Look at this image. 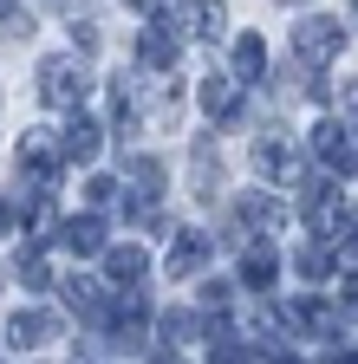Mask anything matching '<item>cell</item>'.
<instances>
[{
  "label": "cell",
  "mask_w": 358,
  "mask_h": 364,
  "mask_svg": "<svg viewBox=\"0 0 358 364\" xmlns=\"http://www.w3.org/2000/svg\"><path fill=\"white\" fill-rule=\"evenodd\" d=\"M202 260H209V235L183 228V235H176V247H169V280H189V273H202Z\"/></svg>",
  "instance_id": "cell-12"
},
{
  "label": "cell",
  "mask_w": 358,
  "mask_h": 364,
  "mask_svg": "<svg viewBox=\"0 0 358 364\" xmlns=\"http://www.w3.org/2000/svg\"><path fill=\"white\" fill-rule=\"evenodd\" d=\"M312 156H320L326 169H358V136H352V124L326 117L320 130H312Z\"/></svg>",
  "instance_id": "cell-4"
},
{
  "label": "cell",
  "mask_w": 358,
  "mask_h": 364,
  "mask_svg": "<svg viewBox=\"0 0 358 364\" xmlns=\"http://www.w3.org/2000/svg\"><path fill=\"white\" fill-rule=\"evenodd\" d=\"M157 364H176V351H157Z\"/></svg>",
  "instance_id": "cell-30"
},
{
  "label": "cell",
  "mask_w": 358,
  "mask_h": 364,
  "mask_svg": "<svg viewBox=\"0 0 358 364\" xmlns=\"http://www.w3.org/2000/svg\"><path fill=\"white\" fill-rule=\"evenodd\" d=\"M293 53H300V65H332V59L345 53V26L326 20V14L300 20V26H293Z\"/></svg>",
  "instance_id": "cell-2"
},
{
  "label": "cell",
  "mask_w": 358,
  "mask_h": 364,
  "mask_svg": "<svg viewBox=\"0 0 358 364\" xmlns=\"http://www.w3.org/2000/svg\"><path fill=\"white\" fill-rule=\"evenodd\" d=\"M176 53H183V33H176L169 20H150V26L137 33V65H144V72H169Z\"/></svg>",
  "instance_id": "cell-5"
},
{
  "label": "cell",
  "mask_w": 358,
  "mask_h": 364,
  "mask_svg": "<svg viewBox=\"0 0 358 364\" xmlns=\"http://www.w3.org/2000/svg\"><path fill=\"white\" fill-rule=\"evenodd\" d=\"M14 156H20V176L33 182V189H53V176H59V163H65V156H59V136H53V130H26Z\"/></svg>",
  "instance_id": "cell-3"
},
{
  "label": "cell",
  "mask_w": 358,
  "mask_h": 364,
  "mask_svg": "<svg viewBox=\"0 0 358 364\" xmlns=\"http://www.w3.org/2000/svg\"><path fill=\"white\" fill-rule=\"evenodd\" d=\"M293 7H306V0H293Z\"/></svg>",
  "instance_id": "cell-32"
},
{
  "label": "cell",
  "mask_w": 358,
  "mask_h": 364,
  "mask_svg": "<svg viewBox=\"0 0 358 364\" xmlns=\"http://www.w3.org/2000/svg\"><path fill=\"white\" fill-rule=\"evenodd\" d=\"M332 241L358 260V208H339V221H332Z\"/></svg>",
  "instance_id": "cell-21"
},
{
  "label": "cell",
  "mask_w": 358,
  "mask_h": 364,
  "mask_svg": "<svg viewBox=\"0 0 358 364\" xmlns=\"http://www.w3.org/2000/svg\"><path fill=\"white\" fill-rule=\"evenodd\" d=\"M254 169L267 182H293L300 176V150L287 144V136H260V144H254Z\"/></svg>",
  "instance_id": "cell-6"
},
{
  "label": "cell",
  "mask_w": 358,
  "mask_h": 364,
  "mask_svg": "<svg viewBox=\"0 0 358 364\" xmlns=\"http://www.w3.org/2000/svg\"><path fill=\"white\" fill-rule=\"evenodd\" d=\"M59 241H65L72 254H105V228H98V215H78V221L59 228Z\"/></svg>",
  "instance_id": "cell-15"
},
{
  "label": "cell",
  "mask_w": 358,
  "mask_h": 364,
  "mask_svg": "<svg viewBox=\"0 0 358 364\" xmlns=\"http://www.w3.org/2000/svg\"><path fill=\"white\" fill-rule=\"evenodd\" d=\"M72 46L78 53H98V26H72Z\"/></svg>",
  "instance_id": "cell-24"
},
{
  "label": "cell",
  "mask_w": 358,
  "mask_h": 364,
  "mask_svg": "<svg viewBox=\"0 0 358 364\" xmlns=\"http://www.w3.org/2000/svg\"><path fill=\"white\" fill-rule=\"evenodd\" d=\"M124 169H130V182H137V202H157L163 196V163L157 156H130Z\"/></svg>",
  "instance_id": "cell-18"
},
{
  "label": "cell",
  "mask_w": 358,
  "mask_h": 364,
  "mask_svg": "<svg viewBox=\"0 0 358 364\" xmlns=\"http://www.w3.org/2000/svg\"><path fill=\"white\" fill-rule=\"evenodd\" d=\"M39 98H46L53 111H85V98H92V72H85V59L78 53L39 59Z\"/></svg>",
  "instance_id": "cell-1"
},
{
  "label": "cell",
  "mask_w": 358,
  "mask_h": 364,
  "mask_svg": "<svg viewBox=\"0 0 358 364\" xmlns=\"http://www.w3.org/2000/svg\"><path fill=\"white\" fill-rule=\"evenodd\" d=\"M260 72H267L260 33H235V85H260Z\"/></svg>",
  "instance_id": "cell-14"
},
{
  "label": "cell",
  "mask_w": 358,
  "mask_h": 364,
  "mask_svg": "<svg viewBox=\"0 0 358 364\" xmlns=\"http://www.w3.org/2000/svg\"><path fill=\"white\" fill-rule=\"evenodd\" d=\"M105 273H111L117 287H137L144 273H150V254H144L137 241H124V247H105Z\"/></svg>",
  "instance_id": "cell-13"
},
{
  "label": "cell",
  "mask_w": 358,
  "mask_h": 364,
  "mask_svg": "<svg viewBox=\"0 0 358 364\" xmlns=\"http://www.w3.org/2000/svg\"><path fill=\"white\" fill-rule=\"evenodd\" d=\"M124 7H137V14H157V0H124Z\"/></svg>",
  "instance_id": "cell-27"
},
{
  "label": "cell",
  "mask_w": 358,
  "mask_h": 364,
  "mask_svg": "<svg viewBox=\"0 0 358 364\" xmlns=\"http://www.w3.org/2000/svg\"><path fill=\"white\" fill-rule=\"evenodd\" d=\"M111 196H117L111 176H92V182H85V202H111Z\"/></svg>",
  "instance_id": "cell-23"
},
{
  "label": "cell",
  "mask_w": 358,
  "mask_h": 364,
  "mask_svg": "<svg viewBox=\"0 0 358 364\" xmlns=\"http://www.w3.org/2000/svg\"><path fill=\"white\" fill-rule=\"evenodd\" d=\"M293 318H300V326H312L320 338H332V332H339V306H326V299H312V293H306V299L293 306Z\"/></svg>",
  "instance_id": "cell-17"
},
{
  "label": "cell",
  "mask_w": 358,
  "mask_h": 364,
  "mask_svg": "<svg viewBox=\"0 0 358 364\" xmlns=\"http://www.w3.org/2000/svg\"><path fill=\"white\" fill-rule=\"evenodd\" d=\"M59 293H65V306H72L78 318H92V326H105V318H111V299H105L98 280H65Z\"/></svg>",
  "instance_id": "cell-11"
},
{
  "label": "cell",
  "mask_w": 358,
  "mask_h": 364,
  "mask_svg": "<svg viewBox=\"0 0 358 364\" xmlns=\"http://www.w3.org/2000/svg\"><path fill=\"white\" fill-rule=\"evenodd\" d=\"M98 144H105V130L85 117V111H72V124L59 130V156H65V163H92V156H98Z\"/></svg>",
  "instance_id": "cell-9"
},
{
  "label": "cell",
  "mask_w": 358,
  "mask_h": 364,
  "mask_svg": "<svg viewBox=\"0 0 358 364\" xmlns=\"http://www.w3.org/2000/svg\"><path fill=\"white\" fill-rule=\"evenodd\" d=\"M241 215H248V221H260V228H274V221H287V208H280L274 196H241Z\"/></svg>",
  "instance_id": "cell-20"
},
{
  "label": "cell",
  "mask_w": 358,
  "mask_h": 364,
  "mask_svg": "<svg viewBox=\"0 0 358 364\" xmlns=\"http://www.w3.org/2000/svg\"><path fill=\"white\" fill-rule=\"evenodd\" d=\"M293 267H300V280H326V273H332V247H320V241H306V247L293 254Z\"/></svg>",
  "instance_id": "cell-19"
},
{
  "label": "cell",
  "mask_w": 358,
  "mask_h": 364,
  "mask_svg": "<svg viewBox=\"0 0 358 364\" xmlns=\"http://www.w3.org/2000/svg\"><path fill=\"white\" fill-rule=\"evenodd\" d=\"M221 0H183V7H176V33H189V39H221Z\"/></svg>",
  "instance_id": "cell-7"
},
{
  "label": "cell",
  "mask_w": 358,
  "mask_h": 364,
  "mask_svg": "<svg viewBox=\"0 0 358 364\" xmlns=\"http://www.w3.org/2000/svg\"><path fill=\"white\" fill-rule=\"evenodd\" d=\"M7 14H14V0H0V20H7Z\"/></svg>",
  "instance_id": "cell-31"
},
{
  "label": "cell",
  "mask_w": 358,
  "mask_h": 364,
  "mask_svg": "<svg viewBox=\"0 0 358 364\" xmlns=\"http://www.w3.org/2000/svg\"><path fill=\"white\" fill-rule=\"evenodd\" d=\"M352 136H358V130H352Z\"/></svg>",
  "instance_id": "cell-33"
},
{
  "label": "cell",
  "mask_w": 358,
  "mask_h": 364,
  "mask_svg": "<svg viewBox=\"0 0 358 364\" xmlns=\"http://www.w3.org/2000/svg\"><path fill=\"white\" fill-rule=\"evenodd\" d=\"M326 364H358V351H339V345H332V358H326Z\"/></svg>",
  "instance_id": "cell-25"
},
{
  "label": "cell",
  "mask_w": 358,
  "mask_h": 364,
  "mask_svg": "<svg viewBox=\"0 0 358 364\" xmlns=\"http://www.w3.org/2000/svg\"><path fill=\"white\" fill-rule=\"evenodd\" d=\"M274 273H280V254H274V247H248V254H241V280H248L254 293L274 287Z\"/></svg>",
  "instance_id": "cell-16"
},
{
  "label": "cell",
  "mask_w": 358,
  "mask_h": 364,
  "mask_svg": "<svg viewBox=\"0 0 358 364\" xmlns=\"http://www.w3.org/2000/svg\"><path fill=\"white\" fill-rule=\"evenodd\" d=\"M7 228H14V202H0V235H7Z\"/></svg>",
  "instance_id": "cell-26"
},
{
  "label": "cell",
  "mask_w": 358,
  "mask_h": 364,
  "mask_svg": "<svg viewBox=\"0 0 358 364\" xmlns=\"http://www.w3.org/2000/svg\"><path fill=\"white\" fill-rule=\"evenodd\" d=\"M183 338H196V318H183V312H163V345H183Z\"/></svg>",
  "instance_id": "cell-22"
},
{
  "label": "cell",
  "mask_w": 358,
  "mask_h": 364,
  "mask_svg": "<svg viewBox=\"0 0 358 364\" xmlns=\"http://www.w3.org/2000/svg\"><path fill=\"white\" fill-rule=\"evenodd\" d=\"M345 299H352V306H358V280H345Z\"/></svg>",
  "instance_id": "cell-29"
},
{
  "label": "cell",
  "mask_w": 358,
  "mask_h": 364,
  "mask_svg": "<svg viewBox=\"0 0 358 364\" xmlns=\"http://www.w3.org/2000/svg\"><path fill=\"white\" fill-rule=\"evenodd\" d=\"M196 105H202L209 124H228V117L241 111V85H235V78H202V85H196Z\"/></svg>",
  "instance_id": "cell-8"
},
{
  "label": "cell",
  "mask_w": 358,
  "mask_h": 364,
  "mask_svg": "<svg viewBox=\"0 0 358 364\" xmlns=\"http://www.w3.org/2000/svg\"><path fill=\"white\" fill-rule=\"evenodd\" d=\"M274 364H300V358H293V351H274Z\"/></svg>",
  "instance_id": "cell-28"
},
{
  "label": "cell",
  "mask_w": 358,
  "mask_h": 364,
  "mask_svg": "<svg viewBox=\"0 0 358 364\" xmlns=\"http://www.w3.org/2000/svg\"><path fill=\"white\" fill-rule=\"evenodd\" d=\"M53 332H59V318H53V312H33V306L7 318V345H20V351H39Z\"/></svg>",
  "instance_id": "cell-10"
}]
</instances>
